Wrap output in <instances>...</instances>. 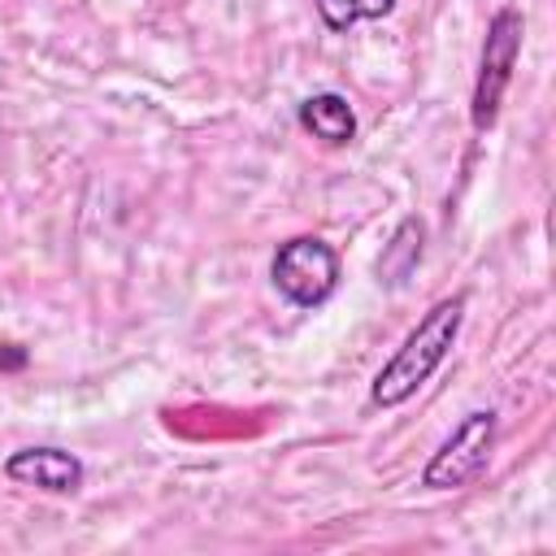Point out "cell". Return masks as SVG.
<instances>
[{"instance_id": "8", "label": "cell", "mask_w": 556, "mask_h": 556, "mask_svg": "<svg viewBox=\"0 0 556 556\" xmlns=\"http://www.w3.org/2000/svg\"><path fill=\"white\" fill-rule=\"evenodd\" d=\"M313 4L330 30H348L356 22H374L395 9V0H313Z\"/></svg>"}, {"instance_id": "6", "label": "cell", "mask_w": 556, "mask_h": 556, "mask_svg": "<svg viewBox=\"0 0 556 556\" xmlns=\"http://www.w3.org/2000/svg\"><path fill=\"white\" fill-rule=\"evenodd\" d=\"M300 126H304L313 139L339 148V143H348V139L356 135V113H352V104H348L339 91H317V96H308V100L300 104Z\"/></svg>"}, {"instance_id": "4", "label": "cell", "mask_w": 556, "mask_h": 556, "mask_svg": "<svg viewBox=\"0 0 556 556\" xmlns=\"http://www.w3.org/2000/svg\"><path fill=\"white\" fill-rule=\"evenodd\" d=\"M521 13L513 4H504L491 26H486V43H482V70H478V87H473V130H486L500 113L504 87L513 78L517 65V48H521Z\"/></svg>"}, {"instance_id": "7", "label": "cell", "mask_w": 556, "mask_h": 556, "mask_svg": "<svg viewBox=\"0 0 556 556\" xmlns=\"http://www.w3.org/2000/svg\"><path fill=\"white\" fill-rule=\"evenodd\" d=\"M421 222L417 217H404L400 222V230H395V239L387 243V252H382V261H378V274L387 278V282H404L408 278V269L421 261Z\"/></svg>"}, {"instance_id": "5", "label": "cell", "mask_w": 556, "mask_h": 556, "mask_svg": "<svg viewBox=\"0 0 556 556\" xmlns=\"http://www.w3.org/2000/svg\"><path fill=\"white\" fill-rule=\"evenodd\" d=\"M4 473L22 486H39L52 495H74L83 486V460L65 447H22L4 460Z\"/></svg>"}, {"instance_id": "9", "label": "cell", "mask_w": 556, "mask_h": 556, "mask_svg": "<svg viewBox=\"0 0 556 556\" xmlns=\"http://www.w3.org/2000/svg\"><path fill=\"white\" fill-rule=\"evenodd\" d=\"M0 365H22V352H9V356H0Z\"/></svg>"}, {"instance_id": "1", "label": "cell", "mask_w": 556, "mask_h": 556, "mask_svg": "<svg viewBox=\"0 0 556 556\" xmlns=\"http://www.w3.org/2000/svg\"><path fill=\"white\" fill-rule=\"evenodd\" d=\"M460 317H465V295L439 300V304L408 330V339L395 348V356L378 369V378H374V387H369V400H374L378 408L404 404V400L443 365V356L452 352L456 330H460Z\"/></svg>"}, {"instance_id": "2", "label": "cell", "mask_w": 556, "mask_h": 556, "mask_svg": "<svg viewBox=\"0 0 556 556\" xmlns=\"http://www.w3.org/2000/svg\"><path fill=\"white\" fill-rule=\"evenodd\" d=\"M269 278L274 287L300 304V308H317L334 295L339 287V256L326 239L317 235H295L287 243H278L274 252V265H269Z\"/></svg>"}, {"instance_id": "3", "label": "cell", "mask_w": 556, "mask_h": 556, "mask_svg": "<svg viewBox=\"0 0 556 556\" xmlns=\"http://www.w3.org/2000/svg\"><path fill=\"white\" fill-rule=\"evenodd\" d=\"M491 443H495V413L491 408H473L460 417V426L439 443V452L426 460L421 469V486L430 491H456L465 486L469 478L482 473L486 456H491Z\"/></svg>"}]
</instances>
